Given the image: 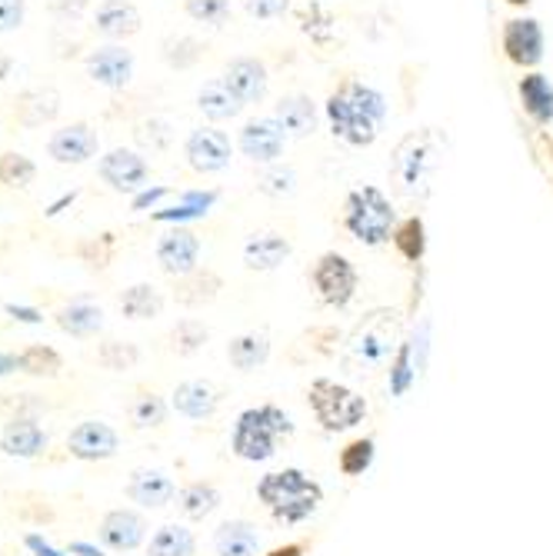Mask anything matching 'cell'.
I'll return each mask as SVG.
<instances>
[{
	"label": "cell",
	"instance_id": "cell-1",
	"mask_svg": "<svg viewBox=\"0 0 553 556\" xmlns=\"http://www.w3.org/2000/svg\"><path fill=\"white\" fill-rule=\"evenodd\" d=\"M387 97L364 77H343L324 104L327 127L347 147H370L387 124Z\"/></svg>",
	"mask_w": 553,
	"mask_h": 556
},
{
	"label": "cell",
	"instance_id": "cell-2",
	"mask_svg": "<svg viewBox=\"0 0 553 556\" xmlns=\"http://www.w3.org/2000/svg\"><path fill=\"white\" fill-rule=\"evenodd\" d=\"M257 500L271 510V517L284 527H297L311 520L321 503H324V486L307 477L297 467H284L274 473H264L257 483Z\"/></svg>",
	"mask_w": 553,
	"mask_h": 556
},
{
	"label": "cell",
	"instance_id": "cell-3",
	"mask_svg": "<svg viewBox=\"0 0 553 556\" xmlns=\"http://www.w3.org/2000/svg\"><path fill=\"white\" fill-rule=\"evenodd\" d=\"M290 433H293L290 414L280 410L277 403H261V407H250L237 417L230 433V450L240 460L264 464L277 453L280 440H287Z\"/></svg>",
	"mask_w": 553,
	"mask_h": 556
},
{
	"label": "cell",
	"instance_id": "cell-4",
	"mask_svg": "<svg viewBox=\"0 0 553 556\" xmlns=\"http://www.w3.org/2000/svg\"><path fill=\"white\" fill-rule=\"evenodd\" d=\"M440 154H443V140L433 127L414 130L393 147L390 177L407 197H424L440 167Z\"/></svg>",
	"mask_w": 553,
	"mask_h": 556
},
{
	"label": "cell",
	"instance_id": "cell-5",
	"mask_svg": "<svg viewBox=\"0 0 553 556\" xmlns=\"http://www.w3.org/2000/svg\"><path fill=\"white\" fill-rule=\"evenodd\" d=\"M343 227L364 247L387 243L393 237V227H397V211L390 204V197L374 184L354 187L343 200Z\"/></svg>",
	"mask_w": 553,
	"mask_h": 556
},
{
	"label": "cell",
	"instance_id": "cell-6",
	"mask_svg": "<svg viewBox=\"0 0 553 556\" xmlns=\"http://www.w3.org/2000/svg\"><path fill=\"white\" fill-rule=\"evenodd\" d=\"M307 403L317 417V424L327 430V433H343V430H354L357 424H364L367 417V400L350 390L337 380H327V377H317L307 390Z\"/></svg>",
	"mask_w": 553,
	"mask_h": 556
},
{
	"label": "cell",
	"instance_id": "cell-7",
	"mask_svg": "<svg viewBox=\"0 0 553 556\" xmlns=\"http://www.w3.org/2000/svg\"><path fill=\"white\" fill-rule=\"evenodd\" d=\"M311 280L317 287V296L334 311H343L347 303L357 296V287H361L357 267L350 264L343 254H337V250H327V254L317 257V264L311 270Z\"/></svg>",
	"mask_w": 553,
	"mask_h": 556
},
{
	"label": "cell",
	"instance_id": "cell-8",
	"mask_svg": "<svg viewBox=\"0 0 553 556\" xmlns=\"http://www.w3.org/2000/svg\"><path fill=\"white\" fill-rule=\"evenodd\" d=\"M504 58L520 71H537L546 54V34L537 17H511L500 30Z\"/></svg>",
	"mask_w": 553,
	"mask_h": 556
},
{
	"label": "cell",
	"instance_id": "cell-9",
	"mask_svg": "<svg viewBox=\"0 0 553 556\" xmlns=\"http://www.w3.org/2000/svg\"><path fill=\"white\" fill-rule=\"evenodd\" d=\"M184 157L197 174H221L230 167L234 143L217 127H197V130H190V137L184 143Z\"/></svg>",
	"mask_w": 553,
	"mask_h": 556
},
{
	"label": "cell",
	"instance_id": "cell-10",
	"mask_svg": "<svg viewBox=\"0 0 553 556\" xmlns=\"http://www.w3.org/2000/svg\"><path fill=\"white\" fill-rule=\"evenodd\" d=\"M117 450H121V437L104 420H84L67 433V453L84 464L111 460V457H117Z\"/></svg>",
	"mask_w": 553,
	"mask_h": 556
},
{
	"label": "cell",
	"instance_id": "cell-11",
	"mask_svg": "<svg viewBox=\"0 0 553 556\" xmlns=\"http://www.w3.org/2000/svg\"><path fill=\"white\" fill-rule=\"evenodd\" d=\"M290 134L284 130V124L277 117H257V121H247L243 130H240V150L247 161L254 164H274L284 147H287Z\"/></svg>",
	"mask_w": 553,
	"mask_h": 556
},
{
	"label": "cell",
	"instance_id": "cell-12",
	"mask_svg": "<svg viewBox=\"0 0 553 556\" xmlns=\"http://www.w3.org/2000/svg\"><path fill=\"white\" fill-rule=\"evenodd\" d=\"M97 174H100V180H104L111 190H117V193H134V197H137V193L147 187L150 167H147V161L137 154V150L117 147V150H111V154L100 157Z\"/></svg>",
	"mask_w": 553,
	"mask_h": 556
},
{
	"label": "cell",
	"instance_id": "cell-13",
	"mask_svg": "<svg viewBox=\"0 0 553 556\" xmlns=\"http://www.w3.org/2000/svg\"><path fill=\"white\" fill-rule=\"evenodd\" d=\"M200 261V237L187 227H171L158 240V264L171 277H190Z\"/></svg>",
	"mask_w": 553,
	"mask_h": 556
},
{
	"label": "cell",
	"instance_id": "cell-14",
	"mask_svg": "<svg viewBox=\"0 0 553 556\" xmlns=\"http://www.w3.org/2000/svg\"><path fill=\"white\" fill-rule=\"evenodd\" d=\"M87 77L108 90H124L134 77V54L127 47H97L87 54Z\"/></svg>",
	"mask_w": 553,
	"mask_h": 556
},
{
	"label": "cell",
	"instance_id": "cell-15",
	"mask_svg": "<svg viewBox=\"0 0 553 556\" xmlns=\"http://www.w3.org/2000/svg\"><path fill=\"white\" fill-rule=\"evenodd\" d=\"M97 147H100V140H97L90 124H71V127H61V130L50 134L47 154L54 157L58 164H74L77 167V164H87L97 154Z\"/></svg>",
	"mask_w": 553,
	"mask_h": 556
},
{
	"label": "cell",
	"instance_id": "cell-16",
	"mask_svg": "<svg viewBox=\"0 0 553 556\" xmlns=\"http://www.w3.org/2000/svg\"><path fill=\"white\" fill-rule=\"evenodd\" d=\"M224 80L230 84V90L247 104H261L267 97V87H271V74H267V64L257 61V58H234L224 71Z\"/></svg>",
	"mask_w": 553,
	"mask_h": 556
},
{
	"label": "cell",
	"instance_id": "cell-17",
	"mask_svg": "<svg viewBox=\"0 0 553 556\" xmlns=\"http://www.w3.org/2000/svg\"><path fill=\"white\" fill-rule=\"evenodd\" d=\"M97 536L114 553H130L143 543L147 536V520L134 510H111L97 527Z\"/></svg>",
	"mask_w": 553,
	"mask_h": 556
},
{
	"label": "cell",
	"instance_id": "cell-18",
	"mask_svg": "<svg viewBox=\"0 0 553 556\" xmlns=\"http://www.w3.org/2000/svg\"><path fill=\"white\" fill-rule=\"evenodd\" d=\"M387 324H390V314H370L357 327V333L350 337V353H354L361 364H380L390 357L393 343H390Z\"/></svg>",
	"mask_w": 553,
	"mask_h": 556
},
{
	"label": "cell",
	"instance_id": "cell-19",
	"mask_svg": "<svg viewBox=\"0 0 553 556\" xmlns=\"http://www.w3.org/2000/svg\"><path fill=\"white\" fill-rule=\"evenodd\" d=\"M517 97L524 114L537 124V127H550L553 124V80L540 71H527L517 80Z\"/></svg>",
	"mask_w": 553,
	"mask_h": 556
},
{
	"label": "cell",
	"instance_id": "cell-20",
	"mask_svg": "<svg viewBox=\"0 0 553 556\" xmlns=\"http://www.w3.org/2000/svg\"><path fill=\"white\" fill-rule=\"evenodd\" d=\"M127 496L140 507L161 510L177 496V483L164 470H134L127 480Z\"/></svg>",
	"mask_w": 553,
	"mask_h": 556
},
{
	"label": "cell",
	"instance_id": "cell-21",
	"mask_svg": "<svg viewBox=\"0 0 553 556\" xmlns=\"http://www.w3.org/2000/svg\"><path fill=\"white\" fill-rule=\"evenodd\" d=\"M221 407V393L208 380H187L174 390V410L187 420H208Z\"/></svg>",
	"mask_w": 553,
	"mask_h": 556
},
{
	"label": "cell",
	"instance_id": "cell-22",
	"mask_svg": "<svg viewBox=\"0 0 553 556\" xmlns=\"http://www.w3.org/2000/svg\"><path fill=\"white\" fill-rule=\"evenodd\" d=\"M93 27L97 34H104L111 40L134 37L140 30V11L130 0H100V8L93 14Z\"/></svg>",
	"mask_w": 553,
	"mask_h": 556
},
{
	"label": "cell",
	"instance_id": "cell-23",
	"mask_svg": "<svg viewBox=\"0 0 553 556\" xmlns=\"http://www.w3.org/2000/svg\"><path fill=\"white\" fill-rule=\"evenodd\" d=\"M290 240L284 233H254L243 243V264L247 270H277L290 257Z\"/></svg>",
	"mask_w": 553,
	"mask_h": 556
},
{
	"label": "cell",
	"instance_id": "cell-24",
	"mask_svg": "<svg viewBox=\"0 0 553 556\" xmlns=\"http://www.w3.org/2000/svg\"><path fill=\"white\" fill-rule=\"evenodd\" d=\"M197 108L211 124H224V121H234L243 111V100L230 90V84L224 77H217V80H208L204 87H200Z\"/></svg>",
	"mask_w": 553,
	"mask_h": 556
},
{
	"label": "cell",
	"instance_id": "cell-25",
	"mask_svg": "<svg viewBox=\"0 0 553 556\" xmlns=\"http://www.w3.org/2000/svg\"><path fill=\"white\" fill-rule=\"evenodd\" d=\"M214 549L217 556H257L261 530L250 520H224L214 530Z\"/></svg>",
	"mask_w": 553,
	"mask_h": 556
},
{
	"label": "cell",
	"instance_id": "cell-26",
	"mask_svg": "<svg viewBox=\"0 0 553 556\" xmlns=\"http://www.w3.org/2000/svg\"><path fill=\"white\" fill-rule=\"evenodd\" d=\"M47 446V433L40 430L37 420H27V417H17L4 427L0 433V450L8 453V457H21V460H30L37 453Z\"/></svg>",
	"mask_w": 553,
	"mask_h": 556
},
{
	"label": "cell",
	"instance_id": "cell-27",
	"mask_svg": "<svg viewBox=\"0 0 553 556\" xmlns=\"http://www.w3.org/2000/svg\"><path fill=\"white\" fill-rule=\"evenodd\" d=\"M274 117L284 124V130L290 137H311L317 130V108H314V100L307 93H287V97H280Z\"/></svg>",
	"mask_w": 553,
	"mask_h": 556
},
{
	"label": "cell",
	"instance_id": "cell-28",
	"mask_svg": "<svg viewBox=\"0 0 553 556\" xmlns=\"http://www.w3.org/2000/svg\"><path fill=\"white\" fill-rule=\"evenodd\" d=\"M58 111H61V97L50 87H34L17 97V121L24 127H43L58 117Z\"/></svg>",
	"mask_w": 553,
	"mask_h": 556
},
{
	"label": "cell",
	"instance_id": "cell-29",
	"mask_svg": "<svg viewBox=\"0 0 553 556\" xmlns=\"http://www.w3.org/2000/svg\"><path fill=\"white\" fill-rule=\"evenodd\" d=\"M267 357H271V340H267V333H240L227 346V361L240 374L261 370L267 364Z\"/></svg>",
	"mask_w": 553,
	"mask_h": 556
},
{
	"label": "cell",
	"instance_id": "cell-30",
	"mask_svg": "<svg viewBox=\"0 0 553 556\" xmlns=\"http://www.w3.org/2000/svg\"><path fill=\"white\" fill-rule=\"evenodd\" d=\"M217 200H221V190H190V193H184V197H180V204H177V207H171V211H158V214H154V220L180 227L184 220H200V217H208V214H211V207L217 204Z\"/></svg>",
	"mask_w": 553,
	"mask_h": 556
},
{
	"label": "cell",
	"instance_id": "cell-31",
	"mask_svg": "<svg viewBox=\"0 0 553 556\" xmlns=\"http://www.w3.org/2000/svg\"><path fill=\"white\" fill-rule=\"evenodd\" d=\"M390 240H393V247H397V254H400V257L411 261V264H420L424 254H427V224H424V217L411 214V217H404V220H397Z\"/></svg>",
	"mask_w": 553,
	"mask_h": 556
},
{
	"label": "cell",
	"instance_id": "cell-32",
	"mask_svg": "<svg viewBox=\"0 0 553 556\" xmlns=\"http://www.w3.org/2000/svg\"><path fill=\"white\" fill-rule=\"evenodd\" d=\"M177 500H180L184 517H190V520H204V517H211V514L221 507V490H217L211 480H197V483H187V486L177 493Z\"/></svg>",
	"mask_w": 553,
	"mask_h": 556
},
{
	"label": "cell",
	"instance_id": "cell-33",
	"mask_svg": "<svg viewBox=\"0 0 553 556\" xmlns=\"http://www.w3.org/2000/svg\"><path fill=\"white\" fill-rule=\"evenodd\" d=\"M58 327L71 337H93L104 327V311L93 307V303H71V307L58 311Z\"/></svg>",
	"mask_w": 553,
	"mask_h": 556
},
{
	"label": "cell",
	"instance_id": "cell-34",
	"mask_svg": "<svg viewBox=\"0 0 553 556\" xmlns=\"http://www.w3.org/2000/svg\"><path fill=\"white\" fill-rule=\"evenodd\" d=\"M121 311L130 320H154L164 311V296L158 293V287L150 283H134L121 293Z\"/></svg>",
	"mask_w": 553,
	"mask_h": 556
},
{
	"label": "cell",
	"instance_id": "cell-35",
	"mask_svg": "<svg viewBox=\"0 0 553 556\" xmlns=\"http://www.w3.org/2000/svg\"><path fill=\"white\" fill-rule=\"evenodd\" d=\"M221 290V277L214 270H193L190 277L177 280L174 300L184 303V307H200V303H211Z\"/></svg>",
	"mask_w": 553,
	"mask_h": 556
},
{
	"label": "cell",
	"instance_id": "cell-36",
	"mask_svg": "<svg viewBox=\"0 0 553 556\" xmlns=\"http://www.w3.org/2000/svg\"><path fill=\"white\" fill-rule=\"evenodd\" d=\"M193 533L180 523H167L161 527L147 543V556H193Z\"/></svg>",
	"mask_w": 553,
	"mask_h": 556
},
{
	"label": "cell",
	"instance_id": "cell-37",
	"mask_svg": "<svg viewBox=\"0 0 553 556\" xmlns=\"http://www.w3.org/2000/svg\"><path fill=\"white\" fill-rule=\"evenodd\" d=\"M374 453H377L374 440H370V437H357V440H350V443L340 450L337 467H340V473H343V477H361V473H367V470H370Z\"/></svg>",
	"mask_w": 553,
	"mask_h": 556
},
{
	"label": "cell",
	"instance_id": "cell-38",
	"mask_svg": "<svg viewBox=\"0 0 553 556\" xmlns=\"http://www.w3.org/2000/svg\"><path fill=\"white\" fill-rule=\"evenodd\" d=\"M17 367L30 377H58L61 374V353L54 346L34 343L17 357Z\"/></svg>",
	"mask_w": 553,
	"mask_h": 556
},
{
	"label": "cell",
	"instance_id": "cell-39",
	"mask_svg": "<svg viewBox=\"0 0 553 556\" xmlns=\"http://www.w3.org/2000/svg\"><path fill=\"white\" fill-rule=\"evenodd\" d=\"M134 427H161L167 420V403L158 393H137L127 407Z\"/></svg>",
	"mask_w": 553,
	"mask_h": 556
},
{
	"label": "cell",
	"instance_id": "cell-40",
	"mask_svg": "<svg viewBox=\"0 0 553 556\" xmlns=\"http://www.w3.org/2000/svg\"><path fill=\"white\" fill-rule=\"evenodd\" d=\"M334 14L324 11V0H314L304 11H300V30H304L314 43H330L334 37Z\"/></svg>",
	"mask_w": 553,
	"mask_h": 556
},
{
	"label": "cell",
	"instance_id": "cell-41",
	"mask_svg": "<svg viewBox=\"0 0 553 556\" xmlns=\"http://www.w3.org/2000/svg\"><path fill=\"white\" fill-rule=\"evenodd\" d=\"M414 383V340H404L390 361V390L393 396H404Z\"/></svg>",
	"mask_w": 553,
	"mask_h": 556
},
{
	"label": "cell",
	"instance_id": "cell-42",
	"mask_svg": "<svg viewBox=\"0 0 553 556\" xmlns=\"http://www.w3.org/2000/svg\"><path fill=\"white\" fill-rule=\"evenodd\" d=\"M184 11L197 24L224 27L230 21V0H184Z\"/></svg>",
	"mask_w": 553,
	"mask_h": 556
},
{
	"label": "cell",
	"instance_id": "cell-43",
	"mask_svg": "<svg viewBox=\"0 0 553 556\" xmlns=\"http://www.w3.org/2000/svg\"><path fill=\"white\" fill-rule=\"evenodd\" d=\"M34 174H37V167L30 157L14 154V150L11 154H0V184L4 187H27L34 180Z\"/></svg>",
	"mask_w": 553,
	"mask_h": 556
},
{
	"label": "cell",
	"instance_id": "cell-44",
	"mask_svg": "<svg viewBox=\"0 0 553 556\" xmlns=\"http://www.w3.org/2000/svg\"><path fill=\"white\" fill-rule=\"evenodd\" d=\"M137 346L134 343H121V340H108V343H100L97 346V361L100 367H108V370H130L137 364Z\"/></svg>",
	"mask_w": 553,
	"mask_h": 556
},
{
	"label": "cell",
	"instance_id": "cell-45",
	"mask_svg": "<svg viewBox=\"0 0 553 556\" xmlns=\"http://www.w3.org/2000/svg\"><path fill=\"white\" fill-rule=\"evenodd\" d=\"M208 337H211V330L200 324V320H180L177 327H174V333H171V340H174V350L180 353V357H190V353H197L200 346L208 343Z\"/></svg>",
	"mask_w": 553,
	"mask_h": 556
},
{
	"label": "cell",
	"instance_id": "cell-46",
	"mask_svg": "<svg viewBox=\"0 0 553 556\" xmlns=\"http://www.w3.org/2000/svg\"><path fill=\"white\" fill-rule=\"evenodd\" d=\"M200 54H204V47H200L193 37H177V40H167L164 43V61L171 67H193L200 61Z\"/></svg>",
	"mask_w": 553,
	"mask_h": 556
},
{
	"label": "cell",
	"instance_id": "cell-47",
	"mask_svg": "<svg viewBox=\"0 0 553 556\" xmlns=\"http://www.w3.org/2000/svg\"><path fill=\"white\" fill-rule=\"evenodd\" d=\"M114 233H104V237H97V240H87L80 247V257L90 264V267H108L114 261Z\"/></svg>",
	"mask_w": 553,
	"mask_h": 556
},
{
	"label": "cell",
	"instance_id": "cell-48",
	"mask_svg": "<svg viewBox=\"0 0 553 556\" xmlns=\"http://www.w3.org/2000/svg\"><path fill=\"white\" fill-rule=\"evenodd\" d=\"M243 8L257 21H277L290 11V0H243Z\"/></svg>",
	"mask_w": 553,
	"mask_h": 556
},
{
	"label": "cell",
	"instance_id": "cell-49",
	"mask_svg": "<svg viewBox=\"0 0 553 556\" xmlns=\"http://www.w3.org/2000/svg\"><path fill=\"white\" fill-rule=\"evenodd\" d=\"M293 184H297L293 170L277 167V170H271V174L261 180V190H264V193H274V197H284V193H293Z\"/></svg>",
	"mask_w": 553,
	"mask_h": 556
},
{
	"label": "cell",
	"instance_id": "cell-50",
	"mask_svg": "<svg viewBox=\"0 0 553 556\" xmlns=\"http://www.w3.org/2000/svg\"><path fill=\"white\" fill-rule=\"evenodd\" d=\"M24 0H0V34H11L24 24Z\"/></svg>",
	"mask_w": 553,
	"mask_h": 556
},
{
	"label": "cell",
	"instance_id": "cell-51",
	"mask_svg": "<svg viewBox=\"0 0 553 556\" xmlns=\"http://www.w3.org/2000/svg\"><path fill=\"white\" fill-rule=\"evenodd\" d=\"M161 197H167V187H143L137 197H134V211H147V207H154Z\"/></svg>",
	"mask_w": 553,
	"mask_h": 556
},
{
	"label": "cell",
	"instance_id": "cell-52",
	"mask_svg": "<svg viewBox=\"0 0 553 556\" xmlns=\"http://www.w3.org/2000/svg\"><path fill=\"white\" fill-rule=\"evenodd\" d=\"M307 553V543H284V546H274L267 556H304Z\"/></svg>",
	"mask_w": 553,
	"mask_h": 556
},
{
	"label": "cell",
	"instance_id": "cell-53",
	"mask_svg": "<svg viewBox=\"0 0 553 556\" xmlns=\"http://www.w3.org/2000/svg\"><path fill=\"white\" fill-rule=\"evenodd\" d=\"M507 4H511V8H527L530 0H507Z\"/></svg>",
	"mask_w": 553,
	"mask_h": 556
},
{
	"label": "cell",
	"instance_id": "cell-54",
	"mask_svg": "<svg viewBox=\"0 0 553 556\" xmlns=\"http://www.w3.org/2000/svg\"><path fill=\"white\" fill-rule=\"evenodd\" d=\"M546 150H550V167H553V137L546 140Z\"/></svg>",
	"mask_w": 553,
	"mask_h": 556
}]
</instances>
